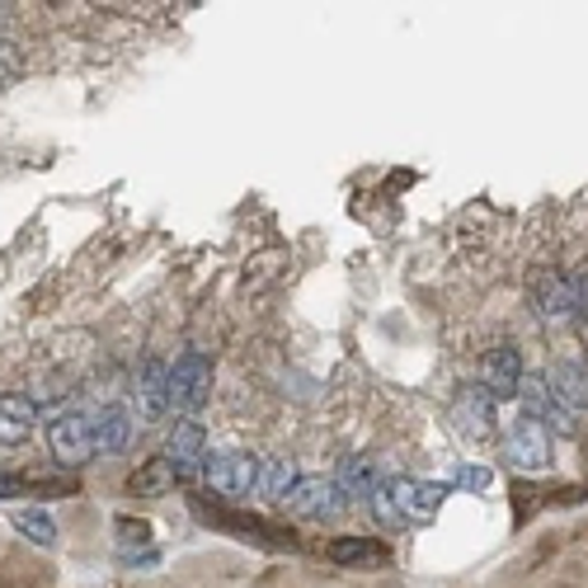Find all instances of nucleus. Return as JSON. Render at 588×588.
<instances>
[{
  "mask_svg": "<svg viewBox=\"0 0 588 588\" xmlns=\"http://www.w3.org/2000/svg\"><path fill=\"white\" fill-rule=\"evenodd\" d=\"M447 500V485H429V480H386L372 490V514L386 527L405 523H433Z\"/></svg>",
  "mask_w": 588,
  "mask_h": 588,
  "instance_id": "nucleus-1",
  "label": "nucleus"
},
{
  "mask_svg": "<svg viewBox=\"0 0 588 588\" xmlns=\"http://www.w3.org/2000/svg\"><path fill=\"white\" fill-rule=\"evenodd\" d=\"M199 518L221 527V532H231L240 541H250V547H264V551H297V537L288 527L268 523V518H250V514H236V508H203L199 504Z\"/></svg>",
  "mask_w": 588,
  "mask_h": 588,
  "instance_id": "nucleus-2",
  "label": "nucleus"
},
{
  "mask_svg": "<svg viewBox=\"0 0 588 588\" xmlns=\"http://www.w3.org/2000/svg\"><path fill=\"white\" fill-rule=\"evenodd\" d=\"M207 396H213V363H207L199 349L179 353L170 368V410L193 415L207 405Z\"/></svg>",
  "mask_w": 588,
  "mask_h": 588,
  "instance_id": "nucleus-3",
  "label": "nucleus"
},
{
  "mask_svg": "<svg viewBox=\"0 0 588 588\" xmlns=\"http://www.w3.org/2000/svg\"><path fill=\"white\" fill-rule=\"evenodd\" d=\"M260 457L250 452H226V457H213L203 466V480L217 500H245L250 490H260Z\"/></svg>",
  "mask_w": 588,
  "mask_h": 588,
  "instance_id": "nucleus-4",
  "label": "nucleus"
},
{
  "mask_svg": "<svg viewBox=\"0 0 588 588\" xmlns=\"http://www.w3.org/2000/svg\"><path fill=\"white\" fill-rule=\"evenodd\" d=\"M283 508L297 514V518L325 523V518H335L344 508V494H339L335 480H325V476H297L292 490H288V500H283Z\"/></svg>",
  "mask_w": 588,
  "mask_h": 588,
  "instance_id": "nucleus-5",
  "label": "nucleus"
},
{
  "mask_svg": "<svg viewBox=\"0 0 588 588\" xmlns=\"http://www.w3.org/2000/svg\"><path fill=\"white\" fill-rule=\"evenodd\" d=\"M480 391L490 400H514L523 391V353L518 344H494V349L480 358Z\"/></svg>",
  "mask_w": 588,
  "mask_h": 588,
  "instance_id": "nucleus-6",
  "label": "nucleus"
},
{
  "mask_svg": "<svg viewBox=\"0 0 588 588\" xmlns=\"http://www.w3.org/2000/svg\"><path fill=\"white\" fill-rule=\"evenodd\" d=\"M532 307L541 321H569L579 315V297H575V278L561 268H537L532 274Z\"/></svg>",
  "mask_w": 588,
  "mask_h": 588,
  "instance_id": "nucleus-7",
  "label": "nucleus"
},
{
  "mask_svg": "<svg viewBox=\"0 0 588 588\" xmlns=\"http://www.w3.org/2000/svg\"><path fill=\"white\" fill-rule=\"evenodd\" d=\"M48 443H52L57 466H67V471L85 466L89 457H95V433H89V415H62V419H52V424H48Z\"/></svg>",
  "mask_w": 588,
  "mask_h": 588,
  "instance_id": "nucleus-8",
  "label": "nucleus"
},
{
  "mask_svg": "<svg viewBox=\"0 0 588 588\" xmlns=\"http://www.w3.org/2000/svg\"><path fill=\"white\" fill-rule=\"evenodd\" d=\"M504 457L518 466V471H541L551 461V439H547V424L532 415H523L504 439Z\"/></svg>",
  "mask_w": 588,
  "mask_h": 588,
  "instance_id": "nucleus-9",
  "label": "nucleus"
},
{
  "mask_svg": "<svg viewBox=\"0 0 588 588\" xmlns=\"http://www.w3.org/2000/svg\"><path fill=\"white\" fill-rule=\"evenodd\" d=\"M447 419L457 424V433L466 443H485L494 433V400L480 386H461L457 400H452V410H447Z\"/></svg>",
  "mask_w": 588,
  "mask_h": 588,
  "instance_id": "nucleus-10",
  "label": "nucleus"
},
{
  "mask_svg": "<svg viewBox=\"0 0 588 588\" xmlns=\"http://www.w3.org/2000/svg\"><path fill=\"white\" fill-rule=\"evenodd\" d=\"M547 386H551V400L561 405L565 415H579L588 410V363L584 358H561L551 372H547Z\"/></svg>",
  "mask_w": 588,
  "mask_h": 588,
  "instance_id": "nucleus-11",
  "label": "nucleus"
},
{
  "mask_svg": "<svg viewBox=\"0 0 588 588\" xmlns=\"http://www.w3.org/2000/svg\"><path fill=\"white\" fill-rule=\"evenodd\" d=\"M165 461L175 466L179 480H189L193 471H203V466H207V433H203V424H193V419L175 424L170 443H165Z\"/></svg>",
  "mask_w": 588,
  "mask_h": 588,
  "instance_id": "nucleus-12",
  "label": "nucleus"
},
{
  "mask_svg": "<svg viewBox=\"0 0 588 588\" xmlns=\"http://www.w3.org/2000/svg\"><path fill=\"white\" fill-rule=\"evenodd\" d=\"M38 424V400L24 391H0V447H20Z\"/></svg>",
  "mask_w": 588,
  "mask_h": 588,
  "instance_id": "nucleus-13",
  "label": "nucleus"
},
{
  "mask_svg": "<svg viewBox=\"0 0 588 588\" xmlns=\"http://www.w3.org/2000/svg\"><path fill=\"white\" fill-rule=\"evenodd\" d=\"M325 555L335 565H349V569H376V565L391 561V551L382 547V541H372V537H335L325 547Z\"/></svg>",
  "mask_w": 588,
  "mask_h": 588,
  "instance_id": "nucleus-14",
  "label": "nucleus"
},
{
  "mask_svg": "<svg viewBox=\"0 0 588 588\" xmlns=\"http://www.w3.org/2000/svg\"><path fill=\"white\" fill-rule=\"evenodd\" d=\"M137 400H142V415L146 419H160L170 410V368L160 363V358H151L137 376Z\"/></svg>",
  "mask_w": 588,
  "mask_h": 588,
  "instance_id": "nucleus-15",
  "label": "nucleus"
},
{
  "mask_svg": "<svg viewBox=\"0 0 588 588\" xmlns=\"http://www.w3.org/2000/svg\"><path fill=\"white\" fill-rule=\"evenodd\" d=\"M175 485H179V476L165 457H151L128 476V494H137V500H160V494H170Z\"/></svg>",
  "mask_w": 588,
  "mask_h": 588,
  "instance_id": "nucleus-16",
  "label": "nucleus"
},
{
  "mask_svg": "<svg viewBox=\"0 0 588 588\" xmlns=\"http://www.w3.org/2000/svg\"><path fill=\"white\" fill-rule=\"evenodd\" d=\"M89 433H95V452H118L128 443V433H132L128 410L123 405H104V410L89 415Z\"/></svg>",
  "mask_w": 588,
  "mask_h": 588,
  "instance_id": "nucleus-17",
  "label": "nucleus"
},
{
  "mask_svg": "<svg viewBox=\"0 0 588 588\" xmlns=\"http://www.w3.org/2000/svg\"><path fill=\"white\" fill-rule=\"evenodd\" d=\"M335 485H339V494L344 500H372V490H376V480H372V461H363V457H349L339 466V476H335Z\"/></svg>",
  "mask_w": 588,
  "mask_h": 588,
  "instance_id": "nucleus-18",
  "label": "nucleus"
},
{
  "mask_svg": "<svg viewBox=\"0 0 588 588\" xmlns=\"http://www.w3.org/2000/svg\"><path fill=\"white\" fill-rule=\"evenodd\" d=\"M14 527H20V532L34 541L38 551H52L57 547V523L48 518V514H38V508H28V514H20L14 518Z\"/></svg>",
  "mask_w": 588,
  "mask_h": 588,
  "instance_id": "nucleus-19",
  "label": "nucleus"
},
{
  "mask_svg": "<svg viewBox=\"0 0 588 588\" xmlns=\"http://www.w3.org/2000/svg\"><path fill=\"white\" fill-rule=\"evenodd\" d=\"M260 490L268 494V500L283 504V500H288V490H292V466L283 461V457L278 461H264L260 466Z\"/></svg>",
  "mask_w": 588,
  "mask_h": 588,
  "instance_id": "nucleus-20",
  "label": "nucleus"
},
{
  "mask_svg": "<svg viewBox=\"0 0 588 588\" xmlns=\"http://www.w3.org/2000/svg\"><path fill=\"white\" fill-rule=\"evenodd\" d=\"M20 71H24V57H20V48H14V43H5V38H0V89L20 81Z\"/></svg>",
  "mask_w": 588,
  "mask_h": 588,
  "instance_id": "nucleus-21",
  "label": "nucleus"
},
{
  "mask_svg": "<svg viewBox=\"0 0 588 588\" xmlns=\"http://www.w3.org/2000/svg\"><path fill=\"white\" fill-rule=\"evenodd\" d=\"M146 541H151V527L146 523H132V518L118 523V551H123V561H128L132 547H146Z\"/></svg>",
  "mask_w": 588,
  "mask_h": 588,
  "instance_id": "nucleus-22",
  "label": "nucleus"
},
{
  "mask_svg": "<svg viewBox=\"0 0 588 588\" xmlns=\"http://www.w3.org/2000/svg\"><path fill=\"white\" fill-rule=\"evenodd\" d=\"M457 485H466V490H485V485H490V466H466V471L457 476Z\"/></svg>",
  "mask_w": 588,
  "mask_h": 588,
  "instance_id": "nucleus-23",
  "label": "nucleus"
},
{
  "mask_svg": "<svg viewBox=\"0 0 588 588\" xmlns=\"http://www.w3.org/2000/svg\"><path fill=\"white\" fill-rule=\"evenodd\" d=\"M575 297H579V311H588V264L575 274Z\"/></svg>",
  "mask_w": 588,
  "mask_h": 588,
  "instance_id": "nucleus-24",
  "label": "nucleus"
},
{
  "mask_svg": "<svg viewBox=\"0 0 588 588\" xmlns=\"http://www.w3.org/2000/svg\"><path fill=\"white\" fill-rule=\"evenodd\" d=\"M14 24V5H0V28H10Z\"/></svg>",
  "mask_w": 588,
  "mask_h": 588,
  "instance_id": "nucleus-25",
  "label": "nucleus"
}]
</instances>
